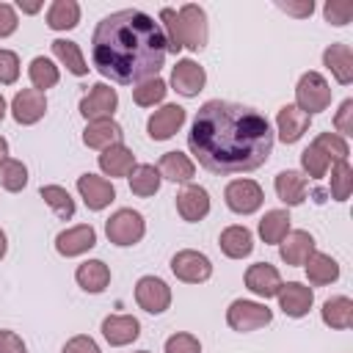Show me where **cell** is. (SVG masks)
I'll list each match as a JSON object with an SVG mask.
<instances>
[{
	"mask_svg": "<svg viewBox=\"0 0 353 353\" xmlns=\"http://www.w3.org/2000/svg\"><path fill=\"white\" fill-rule=\"evenodd\" d=\"M135 303L149 314H163L171 306V287L157 276H141L135 284Z\"/></svg>",
	"mask_w": 353,
	"mask_h": 353,
	"instance_id": "9c48e42d",
	"label": "cell"
},
{
	"mask_svg": "<svg viewBox=\"0 0 353 353\" xmlns=\"http://www.w3.org/2000/svg\"><path fill=\"white\" fill-rule=\"evenodd\" d=\"M28 77H30V83H33L36 91H47V88H52V85H58L61 72H58V66H55L50 58L36 55V58L30 61V66H28Z\"/></svg>",
	"mask_w": 353,
	"mask_h": 353,
	"instance_id": "e575fe53",
	"label": "cell"
},
{
	"mask_svg": "<svg viewBox=\"0 0 353 353\" xmlns=\"http://www.w3.org/2000/svg\"><path fill=\"white\" fill-rule=\"evenodd\" d=\"M97 245V229L91 223H80V226H72V229H63L58 232L55 237V251L61 256H80L85 251H91Z\"/></svg>",
	"mask_w": 353,
	"mask_h": 353,
	"instance_id": "5bb4252c",
	"label": "cell"
},
{
	"mask_svg": "<svg viewBox=\"0 0 353 353\" xmlns=\"http://www.w3.org/2000/svg\"><path fill=\"white\" fill-rule=\"evenodd\" d=\"M165 353H201V342L193 334L179 331L165 339Z\"/></svg>",
	"mask_w": 353,
	"mask_h": 353,
	"instance_id": "ee69618b",
	"label": "cell"
},
{
	"mask_svg": "<svg viewBox=\"0 0 353 353\" xmlns=\"http://www.w3.org/2000/svg\"><path fill=\"white\" fill-rule=\"evenodd\" d=\"M6 251H8V237H6V232L0 229V259L6 256Z\"/></svg>",
	"mask_w": 353,
	"mask_h": 353,
	"instance_id": "db71d44e",
	"label": "cell"
},
{
	"mask_svg": "<svg viewBox=\"0 0 353 353\" xmlns=\"http://www.w3.org/2000/svg\"><path fill=\"white\" fill-rule=\"evenodd\" d=\"M334 127H336V135L347 138L353 135V99H345L334 116Z\"/></svg>",
	"mask_w": 353,
	"mask_h": 353,
	"instance_id": "bcb514c9",
	"label": "cell"
},
{
	"mask_svg": "<svg viewBox=\"0 0 353 353\" xmlns=\"http://www.w3.org/2000/svg\"><path fill=\"white\" fill-rule=\"evenodd\" d=\"M121 138H124V130L113 119H94L83 130V143L88 149H108L113 143H121Z\"/></svg>",
	"mask_w": 353,
	"mask_h": 353,
	"instance_id": "603a6c76",
	"label": "cell"
},
{
	"mask_svg": "<svg viewBox=\"0 0 353 353\" xmlns=\"http://www.w3.org/2000/svg\"><path fill=\"white\" fill-rule=\"evenodd\" d=\"M6 160H8V141L0 135V165H3Z\"/></svg>",
	"mask_w": 353,
	"mask_h": 353,
	"instance_id": "f5cc1de1",
	"label": "cell"
},
{
	"mask_svg": "<svg viewBox=\"0 0 353 353\" xmlns=\"http://www.w3.org/2000/svg\"><path fill=\"white\" fill-rule=\"evenodd\" d=\"M0 185H3L8 193H19V190L28 185V168H25V163L8 157V160L0 165Z\"/></svg>",
	"mask_w": 353,
	"mask_h": 353,
	"instance_id": "f35d334b",
	"label": "cell"
},
{
	"mask_svg": "<svg viewBox=\"0 0 353 353\" xmlns=\"http://www.w3.org/2000/svg\"><path fill=\"white\" fill-rule=\"evenodd\" d=\"M47 113V97L44 91H36V88H22L14 94L11 99V116L17 124L22 127H30L36 121H41Z\"/></svg>",
	"mask_w": 353,
	"mask_h": 353,
	"instance_id": "8fae6325",
	"label": "cell"
},
{
	"mask_svg": "<svg viewBox=\"0 0 353 353\" xmlns=\"http://www.w3.org/2000/svg\"><path fill=\"white\" fill-rule=\"evenodd\" d=\"M157 171H160L163 179H171V182H190L196 176L193 160L182 152H165L157 163Z\"/></svg>",
	"mask_w": 353,
	"mask_h": 353,
	"instance_id": "f546056e",
	"label": "cell"
},
{
	"mask_svg": "<svg viewBox=\"0 0 353 353\" xmlns=\"http://www.w3.org/2000/svg\"><path fill=\"white\" fill-rule=\"evenodd\" d=\"M102 336L110 347H124L141 336V323L132 314H108L102 320Z\"/></svg>",
	"mask_w": 353,
	"mask_h": 353,
	"instance_id": "ac0fdd59",
	"label": "cell"
},
{
	"mask_svg": "<svg viewBox=\"0 0 353 353\" xmlns=\"http://www.w3.org/2000/svg\"><path fill=\"white\" fill-rule=\"evenodd\" d=\"M207 83V72L201 63H196L193 58H179L174 72H171V85L176 94L182 97H196Z\"/></svg>",
	"mask_w": 353,
	"mask_h": 353,
	"instance_id": "2e32d148",
	"label": "cell"
},
{
	"mask_svg": "<svg viewBox=\"0 0 353 353\" xmlns=\"http://www.w3.org/2000/svg\"><path fill=\"white\" fill-rule=\"evenodd\" d=\"M160 28H163V36H165V47L168 52H179L182 50V39H179V17H176V8H160Z\"/></svg>",
	"mask_w": 353,
	"mask_h": 353,
	"instance_id": "b9f144b4",
	"label": "cell"
},
{
	"mask_svg": "<svg viewBox=\"0 0 353 353\" xmlns=\"http://www.w3.org/2000/svg\"><path fill=\"white\" fill-rule=\"evenodd\" d=\"M179 39H182V47L199 52L207 47V36H210V28H207V14L201 6L196 3H185L179 11Z\"/></svg>",
	"mask_w": 353,
	"mask_h": 353,
	"instance_id": "8992f818",
	"label": "cell"
},
{
	"mask_svg": "<svg viewBox=\"0 0 353 353\" xmlns=\"http://www.w3.org/2000/svg\"><path fill=\"white\" fill-rule=\"evenodd\" d=\"M41 6H44V3H28V0H17V8H19L22 14H39V11H41Z\"/></svg>",
	"mask_w": 353,
	"mask_h": 353,
	"instance_id": "816d5d0a",
	"label": "cell"
},
{
	"mask_svg": "<svg viewBox=\"0 0 353 353\" xmlns=\"http://www.w3.org/2000/svg\"><path fill=\"white\" fill-rule=\"evenodd\" d=\"M323 63H325V69L334 74V80L339 85H350L353 83V50H350V44L336 41V44L325 47L323 50Z\"/></svg>",
	"mask_w": 353,
	"mask_h": 353,
	"instance_id": "44dd1931",
	"label": "cell"
},
{
	"mask_svg": "<svg viewBox=\"0 0 353 353\" xmlns=\"http://www.w3.org/2000/svg\"><path fill=\"white\" fill-rule=\"evenodd\" d=\"M323 14H325V22H328V25L345 28V25L353 19V3H350V0H328V3L323 6Z\"/></svg>",
	"mask_w": 353,
	"mask_h": 353,
	"instance_id": "7bdbcfd3",
	"label": "cell"
},
{
	"mask_svg": "<svg viewBox=\"0 0 353 353\" xmlns=\"http://www.w3.org/2000/svg\"><path fill=\"white\" fill-rule=\"evenodd\" d=\"M39 196L44 199V204H47L50 210H55L58 218L69 221V218L74 215V199L69 196L66 188H61V185H41Z\"/></svg>",
	"mask_w": 353,
	"mask_h": 353,
	"instance_id": "d590c367",
	"label": "cell"
},
{
	"mask_svg": "<svg viewBox=\"0 0 353 353\" xmlns=\"http://www.w3.org/2000/svg\"><path fill=\"white\" fill-rule=\"evenodd\" d=\"M188 146L199 165L212 174H245L268 163L273 152V127L248 105L207 99L193 116Z\"/></svg>",
	"mask_w": 353,
	"mask_h": 353,
	"instance_id": "6da1fadb",
	"label": "cell"
},
{
	"mask_svg": "<svg viewBox=\"0 0 353 353\" xmlns=\"http://www.w3.org/2000/svg\"><path fill=\"white\" fill-rule=\"evenodd\" d=\"M61 353H102V350H99V345H97L91 336L77 334V336H72V339L63 345Z\"/></svg>",
	"mask_w": 353,
	"mask_h": 353,
	"instance_id": "c3c4849f",
	"label": "cell"
},
{
	"mask_svg": "<svg viewBox=\"0 0 353 353\" xmlns=\"http://www.w3.org/2000/svg\"><path fill=\"white\" fill-rule=\"evenodd\" d=\"M80 22V3L77 0H52L47 8V25L52 30H72Z\"/></svg>",
	"mask_w": 353,
	"mask_h": 353,
	"instance_id": "1f68e13d",
	"label": "cell"
},
{
	"mask_svg": "<svg viewBox=\"0 0 353 353\" xmlns=\"http://www.w3.org/2000/svg\"><path fill=\"white\" fill-rule=\"evenodd\" d=\"M6 110H8V105H6V99H3V94H0V121L6 119Z\"/></svg>",
	"mask_w": 353,
	"mask_h": 353,
	"instance_id": "11a10c76",
	"label": "cell"
},
{
	"mask_svg": "<svg viewBox=\"0 0 353 353\" xmlns=\"http://www.w3.org/2000/svg\"><path fill=\"white\" fill-rule=\"evenodd\" d=\"M135 353H149V350H135Z\"/></svg>",
	"mask_w": 353,
	"mask_h": 353,
	"instance_id": "9f6ffc18",
	"label": "cell"
},
{
	"mask_svg": "<svg viewBox=\"0 0 353 353\" xmlns=\"http://www.w3.org/2000/svg\"><path fill=\"white\" fill-rule=\"evenodd\" d=\"M270 320H273V312H270L265 303H259V301L237 298V301H232L229 309H226V323H229V328H232V331H240V334L256 331V328L268 325Z\"/></svg>",
	"mask_w": 353,
	"mask_h": 353,
	"instance_id": "5b68a950",
	"label": "cell"
},
{
	"mask_svg": "<svg viewBox=\"0 0 353 353\" xmlns=\"http://www.w3.org/2000/svg\"><path fill=\"white\" fill-rule=\"evenodd\" d=\"M312 143H314L331 163H342V160H347V154H350L347 141H345L342 135H336V132H320Z\"/></svg>",
	"mask_w": 353,
	"mask_h": 353,
	"instance_id": "74e56055",
	"label": "cell"
},
{
	"mask_svg": "<svg viewBox=\"0 0 353 353\" xmlns=\"http://www.w3.org/2000/svg\"><path fill=\"white\" fill-rule=\"evenodd\" d=\"M276 6H279L284 14H292V17H301V19L314 11V3H312V0H301V3H276Z\"/></svg>",
	"mask_w": 353,
	"mask_h": 353,
	"instance_id": "f907efd6",
	"label": "cell"
},
{
	"mask_svg": "<svg viewBox=\"0 0 353 353\" xmlns=\"http://www.w3.org/2000/svg\"><path fill=\"white\" fill-rule=\"evenodd\" d=\"M350 190H353V168H350V163L347 160L334 163V168H331V199L334 201H347Z\"/></svg>",
	"mask_w": 353,
	"mask_h": 353,
	"instance_id": "ab89813d",
	"label": "cell"
},
{
	"mask_svg": "<svg viewBox=\"0 0 353 353\" xmlns=\"http://www.w3.org/2000/svg\"><path fill=\"white\" fill-rule=\"evenodd\" d=\"M105 234H108V240H110L113 245L127 248V245L141 243V237L146 234V221H143V215H141L138 210L121 207V210H116V212L105 221Z\"/></svg>",
	"mask_w": 353,
	"mask_h": 353,
	"instance_id": "3957f363",
	"label": "cell"
},
{
	"mask_svg": "<svg viewBox=\"0 0 353 353\" xmlns=\"http://www.w3.org/2000/svg\"><path fill=\"white\" fill-rule=\"evenodd\" d=\"M52 55L74 74V77H83V74H88V63H85V58H83V52H80V44L77 41H69V39H55L52 41Z\"/></svg>",
	"mask_w": 353,
	"mask_h": 353,
	"instance_id": "836d02e7",
	"label": "cell"
},
{
	"mask_svg": "<svg viewBox=\"0 0 353 353\" xmlns=\"http://www.w3.org/2000/svg\"><path fill=\"white\" fill-rule=\"evenodd\" d=\"M165 91H168L165 80L152 77V80H143V83H138V85L132 88V99H135V105H141V108H154L157 102H163Z\"/></svg>",
	"mask_w": 353,
	"mask_h": 353,
	"instance_id": "8d00e7d4",
	"label": "cell"
},
{
	"mask_svg": "<svg viewBox=\"0 0 353 353\" xmlns=\"http://www.w3.org/2000/svg\"><path fill=\"white\" fill-rule=\"evenodd\" d=\"M0 353H28V347L17 331L0 328Z\"/></svg>",
	"mask_w": 353,
	"mask_h": 353,
	"instance_id": "681fc988",
	"label": "cell"
},
{
	"mask_svg": "<svg viewBox=\"0 0 353 353\" xmlns=\"http://www.w3.org/2000/svg\"><path fill=\"white\" fill-rule=\"evenodd\" d=\"M273 188H276V196H279L287 207H298V204H303V199H306L309 179H306L301 171L287 168V171H279V174H276Z\"/></svg>",
	"mask_w": 353,
	"mask_h": 353,
	"instance_id": "cb8c5ba5",
	"label": "cell"
},
{
	"mask_svg": "<svg viewBox=\"0 0 353 353\" xmlns=\"http://www.w3.org/2000/svg\"><path fill=\"white\" fill-rule=\"evenodd\" d=\"M320 317L328 328H336V331H345L353 325V301L347 295H334L323 303L320 309Z\"/></svg>",
	"mask_w": 353,
	"mask_h": 353,
	"instance_id": "f1b7e54d",
	"label": "cell"
},
{
	"mask_svg": "<svg viewBox=\"0 0 353 353\" xmlns=\"http://www.w3.org/2000/svg\"><path fill=\"white\" fill-rule=\"evenodd\" d=\"M314 254V237L306 229H290L279 243V256L284 265H303Z\"/></svg>",
	"mask_w": 353,
	"mask_h": 353,
	"instance_id": "ffe728a7",
	"label": "cell"
},
{
	"mask_svg": "<svg viewBox=\"0 0 353 353\" xmlns=\"http://www.w3.org/2000/svg\"><path fill=\"white\" fill-rule=\"evenodd\" d=\"M301 168H303V174H309L312 179H323V176L328 174V168H331V160H328L314 143H309V146L301 152Z\"/></svg>",
	"mask_w": 353,
	"mask_h": 353,
	"instance_id": "60d3db41",
	"label": "cell"
},
{
	"mask_svg": "<svg viewBox=\"0 0 353 353\" xmlns=\"http://www.w3.org/2000/svg\"><path fill=\"white\" fill-rule=\"evenodd\" d=\"M279 309L287 314V317H303V314H309V309H312V303H314V292H312V287H306V284H301V281H287V284H281V290H279Z\"/></svg>",
	"mask_w": 353,
	"mask_h": 353,
	"instance_id": "e0dca14e",
	"label": "cell"
},
{
	"mask_svg": "<svg viewBox=\"0 0 353 353\" xmlns=\"http://www.w3.org/2000/svg\"><path fill=\"white\" fill-rule=\"evenodd\" d=\"M281 273L270 265V262H254V265H248V270H245V287L256 295V298H276L279 295V290H281Z\"/></svg>",
	"mask_w": 353,
	"mask_h": 353,
	"instance_id": "9a60e30c",
	"label": "cell"
},
{
	"mask_svg": "<svg viewBox=\"0 0 353 353\" xmlns=\"http://www.w3.org/2000/svg\"><path fill=\"white\" fill-rule=\"evenodd\" d=\"M74 281L85 290V292H102L110 284V268L102 259H85L83 265H77L74 270Z\"/></svg>",
	"mask_w": 353,
	"mask_h": 353,
	"instance_id": "83f0119b",
	"label": "cell"
},
{
	"mask_svg": "<svg viewBox=\"0 0 353 353\" xmlns=\"http://www.w3.org/2000/svg\"><path fill=\"white\" fill-rule=\"evenodd\" d=\"M127 179H130V190H132L135 196H141V199L154 196V193L160 190V182H163L160 171H157L154 165H149V163H138V165L130 171Z\"/></svg>",
	"mask_w": 353,
	"mask_h": 353,
	"instance_id": "d6a6232c",
	"label": "cell"
},
{
	"mask_svg": "<svg viewBox=\"0 0 353 353\" xmlns=\"http://www.w3.org/2000/svg\"><path fill=\"white\" fill-rule=\"evenodd\" d=\"M223 199H226V207L237 215H251L262 207L265 201V190L259 182L254 179H232L223 190Z\"/></svg>",
	"mask_w": 353,
	"mask_h": 353,
	"instance_id": "52a82bcc",
	"label": "cell"
},
{
	"mask_svg": "<svg viewBox=\"0 0 353 353\" xmlns=\"http://www.w3.org/2000/svg\"><path fill=\"white\" fill-rule=\"evenodd\" d=\"M19 77V55L14 50H0V85H11Z\"/></svg>",
	"mask_w": 353,
	"mask_h": 353,
	"instance_id": "f6af8a7d",
	"label": "cell"
},
{
	"mask_svg": "<svg viewBox=\"0 0 353 353\" xmlns=\"http://www.w3.org/2000/svg\"><path fill=\"white\" fill-rule=\"evenodd\" d=\"M171 273L185 281V284H201L212 276V262L207 254L193 251V248H182L171 256Z\"/></svg>",
	"mask_w": 353,
	"mask_h": 353,
	"instance_id": "ba28073f",
	"label": "cell"
},
{
	"mask_svg": "<svg viewBox=\"0 0 353 353\" xmlns=\"http://www.w3.org/2000/svg\"><path fill=\"white\" fill-rule=\"evenodd\" d=\"M19 25V17L11 3H0V39H8Z\"/></svg>",
	"mask_w": 353,
	"mask_h": 353,
	"instance_id": "7dc6e473",
	"label": "cell"
},
{
	"mask_svg": "<svg viewBox=\"0 0 353 353\" xmlns=\"http://www.w3.org/2000/svg\"><path fill=\"white\" fill-rule=\"evenodd\" d=\"M77 193L85 201V207L94 212L110 207V201L116 199V188L110 185V179L97 176V174H80L77 176Z\"/></svg>",
	"mask_w": 353,
	"mask_h": 353,
	"instance_id": "4fadbf2b",
	"label": "cell"
},
{
	"mask_svg": "<svg viewBox=\"0 0 353 353\" xmlns=\"http://www.w3.org/2000/svg\"><path fill=\"white\" fill-rule=\"evenodd\" d=\"M290 212L287 210H268L265 215H262V221H259V237H262V243H268V245H279L281 240H284V234L290 232Z\"/></svg>",
	"mask_w": 353,
	"mask_h": 353,
	"instance_id": "4dcf8cb0",
	"label": "cell"
},
{
	"mask_svg": "<svg viewBox=\"0 0 353 353\" xmlns=\"http://www.w3.org/2000/svg\"><path fill=\"white\" fill-rule=\"evenodd\" d=\"M218 245H221V251H223L229 259H243V256H248V254L254 251V234H251V229L234 223V226H226V229L221 232Z\"/></svg>",
	"mask_w": 353,
	"mask_h": 353,
	"instance_id": "484cf974",
	"label": "cell"
},
{
	"mask_svg": "<svg viewBox=\"0 0 353 353\" xmlns=\"http://www.w3.org/2000/svg\"><path fill=\"white\" fill-rule=\"evenodd\" d=\"M309 121L312 116L303 113L298 105H281L279 108V116H276V130H279V138L284 143H295L303 138V132L309 130Z\"/></svg>",
	"mask_w": 353,
	"mask_h": 353,
	"instance_id": "7402d4cb",
	"label": "cell"
},
{
	"mask_svg": "<svg viewBox=\"0 0 353 353\" xmlns=\"http://www.w3.org/2000/svg\"><path fill=\"white\" fill-rule=\"evenodd\" d=\"M176 212L182 221L196 223L201 218H207L210 212V193L201 185H188L176 193Z\"/></svg>",
	"mask_w": 353,
	"mask_h": 353,
	"instance_id": "d6986e66",
	"label": "cell"
},
{
	"mask_svg": "<svg viewBox=\"0 0 353 353\" xmlns=\"http://www.w3.org/2000/svg\"><path fill=\"white\" fill-rule=\"evenodd\" d=\"M303 268H306L309 284H314V287H325V284H331V281L339 279V262L331 254H323V251H314L303 262Z\"/></svg>",
	"mask_w": 353,
	"mask_h": 353,
	"instance_id": "4316f807",
	"label": "cell"
},
{
	"mask_svg": "<svg viewBox=\"0 0 353 353\" xmlns=\"http://www.w3.org/2000/svg\"><path fill=\"white\" fill-rule=\"evenodd\" d=\"M185 116H188V113H185L182 105H176V102L163 105V108L154 110V113L149 116V121H146L149 138H152V141H168V138H174V135L182 130Z\"/></svg>",
	"mask_w": 353,
	"mask_h": 353,
	"instance_id": "7c38bea8",
	"label": "cell"
},
{
	"mask_svg": "<svg viewBox=\"0 0 353 353\" xmlns=\"http://www.w3.org/2000/svg\"><path fill=\"white\" fill-rule=\"evenodd\" d=\"M303 113H320L331 105V85L320 72H303L295 85V102Z\"/></svg>",
	"mask_w": 353,
	"mask_h": 353,
	"instance_id": "277c9868",
	"label": "cell"
},
{
	"mask_svg": "<svg viewBox=\"0 0 353 353\" xmlns=\"http://www.w3.org/2000/svg\"><path fill=\"white\" fill-rule=\"evenodd\" d=\"M135 165H138L135 154L124 143H113V146L102 149V154H99V168L105 176H130V171Z\"/></svg>",
	"mask_w": 353,
	"mask_h": 353,
	"instance_id": "d4e9b609",
	"label": "cell"
},
{
	"mask_svg": "<svg viewBox=\"0 0 353 353\" xmlns=\"http://www.w3.org/2000/svg\"><path fill=\"white\" fill-rule=\"evenodd\" d=\"M119 108V94L116 88H110L108 83H97L91 85V91L80 99V113L85 121H94V119H113Z\"/></svg>",
	"mask_w": 353,
	"mask_h": 353,
	"instance_id": "30bf717a",
	"label": "cell"
},
{
	"mask_svg": "<svg viewBox=\"0 0 353 353\" xmlns=\"http://www.w3.org/2000/svg\"><path fill=\"white\" fill-rule=\"evenodd\" d=\"M165 36L141 8H121L102 17L91 33V61L97 72L121 85L157 77L165 61Z\"/></svg>",
	"mask_w": 353,
	"mask_h": 353,
	"instance_id": "7a4b0ae2",
	"label": "cell"
}]
</instances>
